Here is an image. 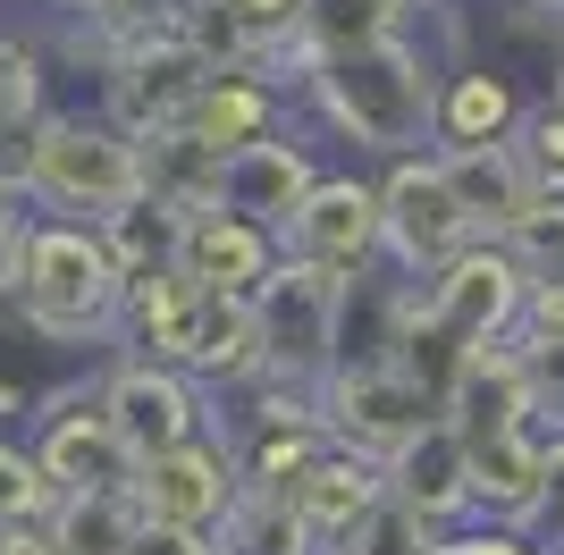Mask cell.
<instances>
[{
  "label": "cell",
  "instance_id": "24",
  "mask_svg": "<svg viewBox=\"0 0 564 555\" xmlns=\"http://www.w3.org/2000/svg\"><path fill=\"white\" fill-rule=\"evenodd\" d=\"M135 497L127 488H76V497H51L43 531L59 555H127L135 547Z\"/></svg>",
  "mask_w": 564,
  "mask_h": 555
},
{
  "label": "cell",
  "instance_id": "20",
  "mask_svg": "<svg viewBox=\"0 0 564 555\" xmlns=\"http://www.w3.org/2000/svg\"><path fill=\"white\" fill-rule=\"evenodd\" d=\"M212 555H321V547H312L304 513H295V497L279 480H245L228 497V513H219Z\"/></svg>",
  "mask_w": 564,
  "mask_h": 555
},
{
  "label": "cell",
  "instance_id": "35",
  "mask_svg": "<svg viewBox=\"0 0 564 555\" xmlns=\"http://www.w3.org/2000/svg\"><path fill=\"white\" fill-rule=\"evenodd\" d=\"M430 555H540V538L514 531V522H480V513H471V531H438Z\"/></svg>",
  "mask_w": 564,
  "mask_h": 555
},
{
  "label": "cell",
  "instance_id": "25",
  "mask_svg": "<svg viewBox=\"0 0 564 555\" xmlns=\"http://www.w3.org/2000/svg\"><path fill=\"white\" fill-rule=\"evenodd\" d=\"M101 236H110L118 270H177V236H186V210L152 203V194H135V203H118L110 219H101Z\"/></svg>",
  "mask_w": 564,
  "mask_h": 555
},
{
  "label": "cell",
  "instance_id": "31",
  "mask_svg": "<svg viewBox=\"0 0 564 555\" xmlns=\"http://www.w3.org/2000/svg\"><path fill=\"white\" fill-rule=\"evenodd\" d=\"M438 547V522H422V513H404L397 497H379L371 505V522L346 538L337 555H430Z\"/></svg>",
  "mask_w": 564,
  "mask_h": 555
},
{
  "label": "cell",
  "instance_id": "42",
  "mask_svg": "<svg viewBox=\"0 0 564 555\" xmlns=\"http://www.w3.org/2000/svg\"><path fill=\"white\" fill-rule=\"evenodd\" d=\"M556 101H564V68H556Z\"/></svg>",
  "mask_w": 564,
  "mask_h": 555
},
{
  "label": "cell",
  "instance_id": "37",
  "mask_svg": "<svg viewBox=\"0 0 564 555\" xmlns=\"http://www.w3.org/2000/svg\"><path fill=\"white\" fill-rule=\"evenodd\" d=\"M25 228H34V210H25L18 194H0V303H9V286H18V261H25Z\"/></svg>",
  "mask_w": 564,
  "mask_h": 555
},
{
  "label": "cell",
  "instance_id": "5",
  "mask_svg": "<svg viewBox=\"0 0 564 555\" xmlns=\"http://www.w3.org/2000/svg\"><path fill=\"white\" fill-rule=\"evenodd\" d=\"M371 185H379V261H397L404 278H430L447 253L471 244V219H464V203H455V185L430 143L397 152L388 177H371Z\"/></svg>",
  "mask_w": 564,
  "mask_h": 555
},
{
  "label": "cell",
  "instance_id": "7",
  "mask_svg": "<svg viewBox=\"0 0 564 555\" xmlns=\"http://www.w3.org/2000/svg\"><path fill=\"white\" fill-rule=\"evenodd\" d=\"M430 413L438 404L397 362H329V379H321V438L362 463H388Z\"/></svg>",
  "mask_w": 564,
  "mask_h": 555
},
{
  "label": "cell",
  "instance_id": "39",
  "mask_svg": "<svg viewBox=\"0 0 564 555\" xmlns=\"http://www.w3.org/2000/svg\"><path fill=\"white\" fill-rule=\"evenodd\" d=\"M127 555H212V531H169V522H135Z\"/></svg>",
  "mask_w": 564,
  "mask_h": 555
},
{
  "label": "cell",
  "instance_id": "28",
  "mask_svg": "<svg viewBox=\"0 0 564 555\" xmlns=\"http://www.w3.org/2000/svg\"><path fill=\"white\" fill-rule=\"evenodd\" d=\"M506 353H514V370H522L531 421H556V429H564V337H547V328H514Z\"/></svg>",
  "mask_w": 564,
  "mask_h": 555
},
{
  "label": "cell",
  "instance_id": "38",
  "mask_svg": "<svg viewBox=\"0 0 564 555\" xmlns=\"http://www.w3.org/2000/svg\"><path fill=\"white\" fill-rule=\"evenodd\" d=\"M514 328H547V337H564V278H531V286H522V320Z\"/></svg>",
  "mask_w": 564,
  "mask_h": 555
},
{
  "label": "cell",
  "instance_id": "12",
  "mask_svg": "<svg viewBox=\"0 0 564 555\" xmlns=\"http://www.w3.org/2000/svg\"><path fill=\"white\" fill-rule=\"evenodd\" d=\"M25 446H34V463H43V480L59 488V497H76V488H127L135 480V455L118 446V429L101 421L94 388H51L34 413H25Z\"/></svg>",
  "mask_w": 564,
  "mask_h": 555
},
{
  "label": "cell",
  "instance_id": "18",
  "mask_svg": "<svg viewBox=\"0 0 564 555\" xmlns=\"http://www.w3.org/2000/svg\"><path fill=\"white\" fill-rule=\"evenodd\" d=\"M438 168H447V185H455V203H464L471 236H506L522 210L540 203V185H531V168H522L514 135H497V143H455V152H438Z\"/></svg>",
  "mask_w": 564,
  "mask_h": 555
},
{
  "label": "cell",
  "instance_id": "22",
  "mask_svg": "<svg viewBox=\"0 0 564 555\" xmlns=\"http://www.w3.org/2000/svg\"><path fill=\"white\" fill-rule=\"evenodd\" d=\"M135 143H143V194L152 203L186 210V219L219 203V143H203L194 127H152Z\"/></svg>",
  "mask_w": 564,
  "mask_h": 555
},
{
  "label": "cell",
  "instance_id": "3",
  "mask_svg": "<svg viewBox=\"0 0 564 555\" xmlns=\"http://www.w3.org/2000/svg\"><path fill=\"white\" fill-rule=\"evenodd\" d=\"M25 210L34 219H110L143 194V143L110 110H43L34 152H25Z\"/></svg>",
  "mask_w": 564,
  "mask_h": 555
},
{
  "label": "cell",
  "instance_id": "14",
  "mask_svg": "<svg viewBox=\"0 0 564 555\" xmlns=\"http://www.w3.org/2000/svg\"><path fill=\"white\" fill-rule=\"evenodd\" d=\"M312 177H321L312 143H295L286 127L279 135H253V143H236V152H219V210H236V219H253V228L279 236Z\"/></svg>",
  "mask_w": 564,
  "mask_h": 555
},
{
  "label": "cell",
  "instance_id": "41",
  "mask_svg": "<svg viewBox=\"0 0 564 555\" xmlns=\"http://www.w3.org/2000/svg\"><path fill=\"white\" fill-rule=\"evenodd\" d=\"M51 9H59V18H68V25H76V18H94L101 0H51Z\"/></svg>",
  "mask_w": 564,
  "mask_h": 555
},
{
  "label": "cell",
  "instance_id": "2",
  "mask_svg": "<svg viewBox=\"0 0 564 555\" xmlns=\"http://www.w3.org/2000/svg\"><path fill=\"white\" fill-rule=\"evenodd\" d=\"M295 85H304V101L329 118L337 135L362 143V152H379V161L430 143L438 76H430V59L404 43V34H379V43H362V51H337V59L304 68Z\"/></svg>",
  "mask_w": 564,
  "mask_h": 555
},
{
  "label": "cell",
  "instance_id": "27",
  "mask_svg": "<svg viewBox=\"0 0 564 555\" xmlns=\"http://www.w3.org/2000/svg\"><path fill=\"white\" fill-rule=\"evenodd\" d=\"M51 362H59V346H43V337L0 303V413H34V404L59 388Z\"/></svg>",
  "mask_w": 564,
  "mask_h": 555
},
{
  "label": "cell",
  "instance_id": "23",
  "mask_svg": "<svg viewBox=\"0 0 564 555\" xmlns=\"http://www.w3.org/2000/svg\"><path fill=\"white\" fill-rule=\"evenodd\" d=\"M304 0H203V18H194V43L219 59H261V68H279V43L286 25H295Z\"/></svg>",
  "mask_w": 564,
  "mask_h": 555
},
{
  "label": "cell",
  "instance_id": "43",
  "mask_svg": "<svg viewBox=\"0 0 564 555\" xmlns=\"http://www.w3.org/2000/svg\"><path fill=\"white\" fill-rule=\"evenodd\" d=\"M556 555H564V547H556Z\"/></svg>",
  "mask_w": 564,
  "mask_h": 555
},
{
  "label": "cell",
  "instance_id": "34",
  "mask_svg": "<svg viewBox=\"0 0 564 555\" xmlns=\"http://www.w3.org/2000/svg\"><path fill=\"white\" fill-rule=\"evenodd\" d=\"M531 538L564 547V429L540 446V505H531Z\"/></svg>",
  "mask_w": 564,
  "mask_h": 555
},
{
  "label": "cell",
  "instance_id": "8",
  "mask_svg": "<svg viewBox=\"0 0 564 555\" xmlns=\"http://www.w3.org/2000/svg\"><path fill=\"white\" fill-rule=\"evenodd\" d=\"M279 253L286 261H304V270H321V278H362V270H379V185L371 177H321L304 185V203L286 210V228H279Z\"/></svg>",
  "mask_w": 564,
  "mask_h": 555
},
{
  "label": "cell",
  "instance_id": "11",
  "mask_svg": "<svg viewBox=\"0 0 564 555\" xmlns=\"http://www.w3.org/2000/svg\"><path fill=\"white\" fill-rule=\"evenodd\" d=\"M236 488H245V471H236L228 438L203 429V438H177V446H161V455H143L135 480H127V497H135L143 522H169V531H219V513H228Z\"/></svg>",
  "mask_w": 564,
  "mask_h": 555
},
{
  "label": "cell",
  "instance_id": "26",
  "mask_svg": "<svg viewBox=\"0 0 564 555\" xmlns=\"http://www.w3.org/2000/svg\"><path fill=\"white\" fill-rule=\"evenodd\" d=\"M194 18H203V0H101L94 18H76V43L118 51V43H152V34H194Z\"/></svg>",
  "mask_w": 564,
  "mask_h": 555
},
{
  "label": "cell",
  "instance_id": "15",
  "mask_svg": "<svg viewBox=\"0 0 564 555\" xmlns=\"http://www.w3.org/2000/svg\"><path fill=\"white\" fill-rule=\"evenodd\" d=\"M286 497H295V513H304L312 547L337 555L362 522H371V505L388 497V488H379V463H362V455H346V446L321 438V446L304 455V471L286 480Z\"/></svg>",
  "mask_w": 564,
  "mask_h": 555
},
{
  "label": "cell",
  "instance_id": "33",
  "mask_svg": "<svg viewBox=\"0 0 564 555\" xmlns=\"http://www.w3.org/2000/svg\"><path fill=\"white\" fill-rule=\"evenodd\" d=\"M9 110H43V43L0 34V118Z\"/></svg>",
  "mask_w": 564,
  "mask_h": 555
},
{
  "label": "cell",
  "instance_id": "16",
  "mask_svg": "<svg viewBox=\"0 0 564 555\" xmlns=\"http://www.w3.org/2000/svg\"><path fill=\"white\" fill-rule=\"evenodd\" d=\"M177 127H194L203 143L236 152V143L279 135V127H286V92H279V76L261 68V59H219V68L194 85V101H186Z\"/></svg>",
  "mask_w": 564,
  "mask_h": 555
},
{
  "label": "cell",
  "instance_id": "36",
  "mask_svg": "<svg viewBox=\"0 0 564 555\" xmlns=\"http://www.w3.org/2000/svg\"><path fill=\"white\" fill-rule=\"evenodd\" d=\"M34 127H43V110H9V118H0V194H18V185H25ZM18 203H25V194H18Z\"/></svg>",
  "mask_w": 564,
  "mask_h": 555
},
{
  "label": "cell",
  "instance_id": "10",
  "mask_svg": "<svg viewBox=\"0 0 564 555\" xmlns=\"http://www.w3.org/2000/svg\"><path fill=\"white\" fill-rule=\"evenodd\" d=\"M203 76H212V51L194 43V34L118 43V51H101V110H110L127 135H152V127H177V118H186Z\"/></svg>",
  "mask_w": 564,
  "mask_h": 555
},
{
  "label": "cell",
  "instance_id": "1",
  "mask_svg": "<svg viewBox=\"0 0 564 555\" xmlns=\"http://www.w3.org/2000/svg\"><path fill=\"white\" fill-rule=\"evenodd\" d=\"M18 312L43 346L85 353V346H118V312H127V270H118L110 236L94 219H34L25 228V261L9 286Z\"/></svg>",
  "mask_w": 564,
  "mask_h": 555
},
{
  "label": "cell",
  "instance_id": "4",
  "mask_svg": "<svg viewBox=\"0 0 564 555\" xmlns=\"http://www.w3.org/2000/svg\"><path fill=\"white\" fill-rule=\"evenodd\" d=\"M94 404H101V421L118 429V446L127 455H161V446H177V438H203V429H219V413H212V388L203 379H186L177 362H161V353H118L110 370L94 379Z\"/></svg>",
  "mask_w": 564,
  "mask_h": 555
},
{
  "label": "cell",
  "instance_id": "40",
  "mask_svg": "<svg viewBox=\"0 0 564 555\" xmlns=\"http://www.w3.org/2000/svg\"><path fill=\"white\" fill-rule=\"evenodd\" d=\"M0 555H59V547H51L43 522H9V531H0Z\"/></svg>",
  "mask_w": 564,
  "mask_h": 555
},
{
  "label": "cell",
  "instance_id": "6",
  "mask_svg": "<svg viewBox=\"0 0 564 555\" xmlns=\"http://www.w3.org/2000/svg\"><path fill=\"white\" fill-rule=\"evenodd\" d=\"M253 320H261V379L286 388H321L337 362V278L286 261L253 286Z\"/></svg>",
  "mask_w": 564,
  "mask_h": 555
},
{
  "label": "cell",
  "instance_id": "21",
  "mask_svg": "<svg viewBox=\"0 0 564 555\" xmlns=\"http://www.w3.org/2000/svg\"><path fill=\"white\" fill-rule=\"evenodd\" d=\"M514 85L489 68H464L438 85V101H430V152H455V143H497V135H514Z\"/></svg>",
  "mask_w": 564,
  "mask_h": 555
},
{
  "label": "cell",
  "instance_id": "13",
  "mask_svg": "<svg viewBox=\"0 0 564 555\" xmlns=\"http://www.w3.org/2000/svg\"><path fill=\"white\" fill-rule=\"evenodd\" d=\"M379 488H388L404 513L438 522V531L471 522V463H464V438H455V421H447V413H430L422 429L397 446V455L379 463Z\"/></svg>",
  "mask_w": 564,
  "mask_h": 555
},
{
  "label": "cell",
  "instance_id": "32",
  "mask_svg": "<svg viewBox=\"0 0 564 555\" xmlns=\"http://www.w3.org/2000/svg\"><path fill=\"white\" fill-rule=\"evenodd\" d=\"M514 152L540 194H564V101H540V110L514 118Z\"/></svg>",
  "mask_w": 564,
  "mask_h": 555
},
{
  "label": "cell",
  "instance_id": "19",
  "mask_svg": "<svg viewBox=\"0 0 564 555\" xmlns=\"http://www.w3.org/2000/svg\"><path fill=\"white\" fill-rule=\"evenodd\" d=\"M397 25H404V0H304L295 25H286V43H279V68L304 76L321 59H337V51H362L379 34H397Z\"/></svg>",
  "mask_w": 564,
  "mask_h": 555
},
{
  "label": "cell",
  "instance_id": "29",
  "mask_svg": "<svg viewBox=\"0 0 564 555\" xmlns=\"http://www.w3.org/2000/svg\"><path fill=\"white\" fill-rule=\"evenodd\" d=\"M497 244L522 261V278H564V194H540Z\"/></svg>",
  "mask_w": 564,
  "mask_h": 555
},
{
  "label": "cell",
  "instance_id": "30",
  "mask_svg": "<svg viewBox=\"0 0 564 555\" xmlns=\"http://www.w3.org/2000/svg\"><path fill=\"white\" fill-rule=\"evenodd\" d=\"M51 497H59V488L43 480L34 446H25V438H0V531H9V522H43Z\"/></svg>",
  "mask_w": 564,
  "mask_h": 555
},
{
  "label": "cell",
  "instance_id": "17",
  "mask_svg": "<svg viewBox=\"0 0 564 555\" xmlns=\"http://www.w3.org/2000/svg\"><path fill=\"white\" fill-rule=\"evenodd\" d=\"M177 270L194 286H212V295H253L261 278L279 270V236L212 203V210H194L186 236H177Z\"/></svg>",
  "mask_w": 564,
  "mask_h": 555
},
{
  "label": "cell",
  "instance_id": "9",
  "mask_svg": "<svg viewBox=\"0 0 564 555\" xmlns=\"http://www.w3.org/2000/svg\"><path fill=\"white\" fill-rule=\"evenodd\" d=\"M522 261L497 244V236H471L464 253H447L430 278H413V295H422L430 320H447L464 346H497V337H514L522 320Z\"/></svg>",
  "mask_w": 564,
  "mask_h": 555
}]
</instances>
